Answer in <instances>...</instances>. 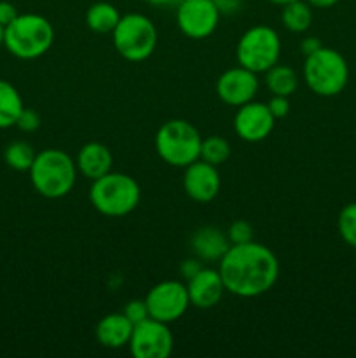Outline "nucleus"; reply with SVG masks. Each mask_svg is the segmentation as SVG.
Returning <instances> with one entry per match:
<instances>
[{"label":"nucleus","instance_id":"1","mask_svg":"<svg viewBox=\"0 0 356 358\" xmlns=\"http://www.w3.org/2000/svg\"><path fill=\"white\" fill-rule=\"evenodd\" d=\"M225 292L232 296L258 297L269 292L279 278V261L274 252L257 241L230 245L218 268Z\"/></svg>","mask_w":356,"mask_h":358},{"label":"nucleus","instance_id":"2","mask_svg":"<svg viewBox=\"0 0 356 358\" xmlns=\"http://www.w3.org/2000/svg\"><path fill=\"white\" fill-rule=\"evenodd\" d=\"M35 191L47 199H59L68 194L77 180V164L65 150L45 149L35 156L30 170Z\"/></svg>","mask_w":356,"mask_h":358},{"label":"nucleus","instance_id":"3","mask_svg":"<svg viewBox=\"0 0 356 358\" xmlns=\"http://www.w3.org/2000/svg\"><path fill=\"white\" fill-rule=\"evenodd\" d=\"M142 191L138 182L126 173L108 171L93 180L89 189V201L98 213L110 219L129 215L140 205Z\"/></svg>","mask_w":356,"mask_h":358},{"label":"nucleus","instance_id":"4","mask_svg":"<svg viewBox=\"0 0 356 358\" xmlns=\"http://www.w3.org/2000/svg\"><path fill=\"white\" fill-rule=\"evenodd\" d=\"M54 42V28L40 14H17L6 27L3 45L20 59H35L44 56Z\"/></svg>","mask_w":356,"mask_h":358},{"label":"nucleus","instance_id":"5","mask_svg":"<svg viewBox=\"0 0 356 358\" xmlns=\"http://www.w3.org/2000/svg\"><path fill=\"white\" fill-rule=\"evenodd\" d=\"M304 80H306L307 87L318 96H337L348 86V62L339 51L321 45L316 52L306 56Z\"/></svg>","mask_w":356,"mask_h":358},{"label":"nucleus","instance_id":"6","mask_svg":"<svg viewBox=\"0 0 356 358\" xmlns=\"http://www.w3.org/2000/svg\"><path fill=\"white\" fill-rule=\"evenodd\" d=\"M201 135L185 119L166 121L156 133V150L161 159L175 168H185L199 159Z\"/></svg>","mask_w":356,"mask_h":358},{"label":"nucleus","instance_id":"7","mask_svg":"<svg viewBox=\"0 0 356 358\" xmlns=\"http://www.w3.org/2000/svg\"><path fill=\"white\" fill-rule=\"evenodd\" d=\"M112 38L119 56L128 62H143L156 51L157 28L145 14L129 13L121 16Z\"/></svg>","mask_w":356,"mask_h":358},{"label":"nucleus","instance_id":"8","mask_svg":"<svg viewBox=\"0 0 356 358\" xmlns=\"http://www.w3.org/2000/svg\"><path fill=\"white\" fill-rule=\"evenodd\" d=\"M281 38L274 28L267 24H255L248 28L237 41V63L255 73H265L279 62Z\"/></svg>","mask_w":356,"mask_h":358},{"label":"nucleus","instance_id":"9","mask_svg":"<svg viewBox=\"0 0 356 358\" xmlns=\"http://www.w3.org/2000/svg\"><path fill=\"white\" fill-rule=\"evenodd\" d=\"M145 303L150 318H156L168 325L184 317L185 311L191 306L187 285L177 280H166L154 285L147 294Z\"/></svg>","mask_w":356,"mask_h":358},{"label":"nucleus","instance_id":"10","mask_svg":"<svg viewBox=\"0 0 356 358\" xmlns=\"http://www.w3.org/2000/svg\"><path fill=\"white\" fill-rule=\"evenodd\" d=\"M222 14L213 0H180L177 7V24L185 37L202 41L213 35Z\"/></svg>","mask_w":356,"mask_h":358},{"label":"nucleus","instance_id":"11","mask_svg":"<svg viewBox=\"0 0 356 358\" xmlns=\"http://www.w3.org/2000/svg\"><path fill=\"white\" fill-rule=\"evenodd\" d=\"M128 346L135 358H168L173 352V334L168 324L147 318L133 327Z\"/></svg>","mask_w":356,"mask_h":358},{"label":"nucleus","instance_id":"12","mask_svg":"<svg viewBox=\"0 0 356 358\" xmlns=\"http://www.w3.org/2000/svg\"><path fill=\"white\" fill-rule=\"evenodd\" d=\"M216 96L229 107H241L253 100L258 93V77L244 66L225 70L216 79Z\"/></svg>","mask_w":356,"mask_h":358},{"label":"nucleus","instance_id":"13","mask_svg":"<svg viewBox=\"0 0 356 358\" xmlns=\"http://www.w3.org/2000/svg\"><path fill=\"white\" fill-rule=\"evenodd\" d=\"M274 124L276 119L269 110L267 103L253 100L237 107L236 117H234L236 135L250 143H257L267 138L274 129Z\"/></svg>","mask_w":356,"mask_h":358},{"label":"nucleus","instance_id":"14","mask_svg":"<svg viewBox=\"0 0 356 358\" xmlns=\"http://www.w3.org/2000/svg\"><path fill=\"white\" fill-rule=\"evenodd\" d=\"M220 175L216 166L206 163V161L198 159L185 166L184 173V191L192 201L195 203H209L218 196Z\"/></svg>","mask_w":356,"mask_h":358},{"label":"nucleus","instance_id":"15","mask_svg":"<svg viewBox=\"0 0 356 358\" xmlns=\"http://www.w3.org/2000/svg\"><path fill=\"white\" fill-rule=\"evenodd\" d=\"M187 292L192 306L199 310H209L222 301L225 285L216 269L202 268L198 275L187 280Z\"/></svg>","mask_w":356,"mask_h":358},{"label":"nucleus","instance_id":"16","mask_svg":"<svg viewBox=\"0 0 356 358\" xmlns=\"http://www.w3.org/2000/svg\"><path fill=\"white\" fill-rule=\"evenodd\" d=\"M192 252L198 259L206 262H220V259L225 255L229 250L230 241L227 238V233L220 231L218 227L205 226L199 227L194 234H192Z\"/></svg>","mask_w":356,"mask_h":358},{"label":"nucleus","instance_id":"17","mask_svg":"<svg viewBox=\"0 0 356 358\" xmlns=\"http://www.w3.org/2000/svg\"><path fill=\"white\" fill-rule=\"evenodd\" d=\"M77 170L89 180L103 177L108 171H112L114 157H112L110 149L100 142H89L82 145V149L77 154Z\"/></svg>","mask_w":356,"mask_h":358},{"label":"nucleus","instance_id":"18","mask_svg":"<svg viewBox=\"0 0 356 358\" xmlns=\"http://www.w3.org/2000/svg\"><path fill=\"white\" fill-rule=\"evenodd\" d=\"M133 327L135 325L126 318L124 313H110L98 322L94 334L103 348L119 350L129 345Z\"/></svg>","mask_w":356,"mask_h":358},{"label":"nucleus","instance_id":"19","mask_svg":"<svg viewBox=\"0 0 356 358\" xmlns=\"http://www.w3.org/2000/svg\"><path fill=\"white\" fill-rule=\"evenodd\" d=\"M265 86L272 96H292L299 87V77L295 70L276 63L265 72Z\"/></svg>","mask_w":356,"mask_h":358},{"label":"nucleus","instance_id":"20","mask_svg":"<svg viewBox=\"0 0 356 358\" xmlns=\"http://www.w3.org/2000/svg\"><path fill=\"white\" fill-rule=\"evenodd\" d=\"M121 20L117 7L108 2H96L87 9L86 24L96 34H112Z\"/></svg>","mask_w":356,"mask_h":358},{"label":"nucleus","instance_id":"21","mask_svg":"<svg viewBox=\"0 0 356 358\" xmlns=\"http://www.w3.org/2000/svg\"><path fill=\"white\" fill-rule=\"evenodd\" d=\"M23 108V100L16 87L7 80L0 79V129L16 126Z\"/></svg>","mask_w":356,"mask_h":358},{"label":"nucleus","instance_id":"22","mask_svg":"<svg viewBox=\"0 0 356 358\" xmlns=\"http://www.w3.org/2000/svg\"><path fill=\"white\" fill-rule=\"evenodd\" d=\"M281 23L286 30L293 31V34H304V31L309 30L311 23H313L311 6L304 0L286 3L281 10Z\"/></svg>","mask_w":356,"mask_h":358},{"label":"nucleus","instance_id":"23","mask_svg":"<svg viewBox=\"0 0 356 358\" xmlns=\"http://www.w3.org/2000/svg\"><path fill=\"white\" fill-rule=\"evenodd\" d=\"M35 150L34 147L28 142L23 140H17V142L9 143L3 150V161L7 163V166L13 168L16 171H28L34 164L35 159Z\"/></svg>","mask_w":356,"mask_h":358},{"label":"nucleus","instance_id":"24","mask_svg":"<svg viewBox=\"0 0 356 358\" xmlns=\"http://www.w3.org/2000/svg\"><path fill=\"white\" fill-rule=\"evenodd\" d=\"M230 157V143L222 136L212 135L208 138H202L201 142V154L199 159L206 161V163L213 164V166H220L225 163Z\"/></svg>","mask_w":356,"mask_h":358},{"label":"nucleus","instance_id":"25","mask_svg":"<svg viewBox=\"0 0 356 358\" xmlns=\"http://www.w3.org/2000/svg\"><path fill=\"white\" fill-rule=\"evenodd\" d=\"M337 229L342 240L349 247L356 248V203H349L341 210L337 219Z\"/></svg>","mask_w":356,"mask_h":358},{"label":"nucleus","instance_id":"26","mask_svg":"<svg viewBox=\"0 0 356 358\" xmlns=\"http://www.w3.org/2000/svg\"><path fill=\"white\" fill-rule=\"evenodd\" d=\"M227 238H229L230 245L248 243V241L253 240V229L246 220H236L227 229Z\"/></svg>","mask_w":356,"mask_h":358},{"label":"nucleus","instance_id":"27","mask_svg":"<svg viewBox=\"0 0 356 358\" xmlns=\"http://www.w3.org/2000/svg\"><path fill=\"white\" fill-rule=\"evenodd\" d=\"M122 313L126 315V318H128V320L131 322L133 325H136V324H140V322L150 318L149 308H147L145 299L129 301V303L126 304V308H124V311H122Z\"/></svg>","mask_w":356,"mask_h":358},{"label":"nucleus","instance_id":"28","mask_svg":"<svg viewBox=\"0 0 356 358\" xmlns=\"http://www.w3.org/2000/svg\"><path fill=\"white\" fill-rule=\"evenodd\" d=\"M16 126L24 133L37 131V129L40 128V115L35 110H31V108H23L20 117H17Z\"/></svg>","mask_w":356,"mask_h":358},{"label":"nucleus","instance_id":"29","mask_svg":"<svg viewBox=\"0 0 356 358\" xmlns=\"http://www.w3.org/2000/svg\"><path fill=\"white\" fill-rule=\"evenodd\" d=\"M267 107H269V110H271V114L274 115L276 121H278V119L286 117L290 112L288 96H272L271 100H269Z\"/></svg>","mask_w":356,"mask_h":358},{"label":"nucleus","instance_id":"30","mask_svg":"<svg viewBox=\"0 0 356 358\" xmlns=\"http://www.w3.org/2000/svg\"><path fill=\"white\" fill-rule=\"evenodd\" d=\"M202 268H205V266L201 264V259H185L180 264V273L185 280H191L192 276L198 275Z\"/></svg>","mask_w":356,"mask_h":358},{"label":"nucleus","instance_id":"31","mask_svg":"<svg viewBox=\"0 0 356 358\" xmlns=\"http://www.w3.org/2000/svg\"><path fill=\"white\" fill-rule=\"evenodd\" d=\"M213 2H215L218 13L223 16V14L239 13L241 7H243L244 0H213Z\"/></svg>","mask_w":356,"mask_h":358},{"label":"nucleus","instance_id":"32","mask_svg":"<svg viewBox=\"0 0 356 358\" xmlns=\"http://www.w3.org/2000/svg\"><path fill=\"white\" fill-rule=\"evenodd\" d=\"M16 17H17V10L13 3L6 2V0L0 2V24H2V27H7L9 23H13Z\"/></svg>","mask_w":356,"mask_h":358},{"label":"nucleus","instance_id":"33","mask_svg":"<svg viewBox=\"0 0 356 358\" xmlns=\"http://www.w3.org/2000/svg\"><path fill=\"white\" fill-rule=\"evenodd\" d=\"M321 45L323 44H321L320 38L306 37L302 42H300V51H302V55L309 56V55H313V52H316Z\"/></svg>","mask_w":356,"mask_h":358},{"label":"nucleus","instance_id":"34","mask_svg":"<svg viewBox=\"0 0 356 358\" xmlns=\"http://www.w3.org/2000/svg\"><path fill=\"white\" fill-rule=\"evenodd\" d=\"M311 7H316V9H328V7H334L335 3H339L341 0H306Z\"/></svg>","mask_w":356,"mask_h":358},{"label":"nucleus","instance_id":"35","mask_svg":"<svg viewBox=\"0 0 356 358\" xmlns=\"http://www.w3.org/2000/svg\"><path fill=\"white\" fill-rule=\"evenodd\" d=\"M147 3L156 7H164V6H173V3H178L180 0H145Z\"/></svg>","mask_w":356,"mask_h":358},{"label":"nucleus","instance_id":"36","mask_svg":"<svg viewBox=\"0 0 356 358\" xmlns=\"http://www.w3.org/2000/svg\"><path fill=\"white\" fill-rule=\"evenodd\" d=\"M269 2L271 3H274V6H286V3H290V2H295V0H269Z\"/></svg>","mask_w":356,"mask_h":358},{"label":"nucleus","instance_id":"37","mask_svg":"<svg viewBox=\"0 0 356 358\" xmlns=\"http://www.w3.org/2000/svg\"><path fill=\"white\" fill-rule=\"evenodd\" d=\"M3 34H6V27H2V24H0V45L3 44Z\"/></svg>","mask_w":356,"mask_h":358}]
</instances>
